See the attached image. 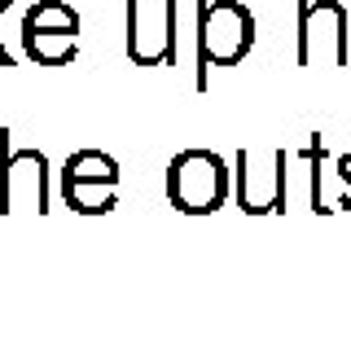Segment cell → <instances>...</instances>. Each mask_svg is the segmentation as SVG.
Masks as SVG:
<instances>
[{
	"label": "cell",
	"instance_id": "cell-1",
	"mask_svg": "<svg viewBox=\"0 0 351 338\" xmlns=\"http://www.w3.org/2000/svg\"><path fill=\"white\" fill-rule=\"evenodd\" d=\"M255 45V18L241 0L197 5V88H206V67H233Z\"/></svg>",
	"mask_w": 351,
	"mask_h": 338
},
{
	"label": "cell",
	"instance_id": "cell-2",
	"mask_svg": "<svg viewBox=\"0 0 351 338\" xmlns=\"http://www.w3.org/2000/svg\"><path fill=\"white\" fill-rule=\"evenodd\" d=\"M228 193V171L219 154L206 149H184L180 158H171L167 167V198L171 206H180L184 215H211L219 211Z\"/></svg>",
	"mask_w": 351,
	"mask_h": 338
},
{
	"label": "cell",
	"instance_id": "cell-3",
	"mask_svg": "<svg viewBox=\"0 0 351 338\" xmlns=\"http://www.w3.org/2000/svg\"><path fill=\"white\" fill-rule=\"evenodd\" d=\"M75 40H80V14L62 0H40L27 18H22V45L27 58L40 67H62L75 58Z\"/></svg>",
	"mask_w": 351,
	"mask_h": 338
},
{
	"label": "cell",
	"instance_id": "cell-4",
	"mask_svg": "<svg viewBox=\"0 0 351 338\" xmlns=\"http://www.w3.org/2000/svg\"><path fill=\"white\" fill-rule=\"evenodd\" d=\"M114 189H119V162L101 154V149H80L75 158H66L62 171V193L75 211L84 215H101L114 206Z\"/></svg>",
	"mask_w": 351,
	"mask_h": 338
},
{
	"label": "cell",
	"instance_id": "cell-5",
	"mask_svg": "<svg viewBox=\"0 0 351 338\" xmlns=\"http://www.w3.org/2000/svg\"><path fill=\"white\" fill-rule=\"evenodd\" d=\"M237 202L241 211L250 215H263V211H277L285 202V154L277 149V158H272V167L255 171V154L250 149H241L237 154Z\"/></svg>",
	"mask_w": 351,
	"mask_h": 338
}]
</instances>
